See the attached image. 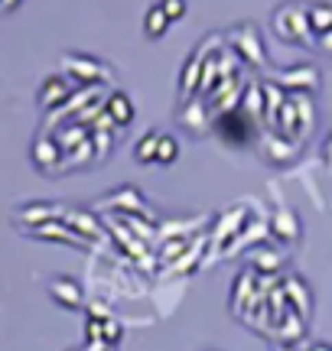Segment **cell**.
<instances>
[{
  "mask_svg": "<svg viewBox=\"0 0 332 351\" xmlns=\"http://www.w3.org/2000/svg\"><path fill=\"white\" fill-rule=\"evenodd\" d=\"M274 29H277V36L287 39V43H307V39H303L309 33L307 7H303L300 0H290V3L277 7V13H274Z\"/></svg>",
  "mask_w": 332,
  "mask_h": 351,
  "instance_id": "obj_1",
  "label": "cell"
},
{
  "mask_svg": "<svg viewBox=\"0 0 332 351\" xmlns=\"http://www.w3.org/2000/svg\"><path fill=\"white\" fill-rule=\"evenodd\" d=\"M49 293L56 302H62L65 309H75L78 302H82V289H78V283H72V280H65V276H59V280H52L49 283Z\"/></svg>",
  "mask_w": 332,
  "mask_h": 351,
  "instance_id": "obj_2",
  "label": "cell"
},
{
  "mask_svg": "<svg viewBox=\"0 0 332 351\" xmlns=\"http://www.w3.org/2000/svg\"><path fill=\"white\" fill-rule=\"evenodd\" d=\"M166 29H169V16H166V13L160 10V3H156V7H150L147 16H143V33L150 39H160V36H166Z\"/></svg>",
  "mask_w": 332,
  "mask_h": 351,
  "instance_id": "obj_3",
  "label": "cell"
},
{
  "mask_svg": "<svg viewBox=\"0 0 332 351\" xmlns=\"http://www.w3.org/2000/svg\"><path fill=\"white\" fill-rule=\"evenodd\" d=\"M307 16H309V29H316V33L332 29V3H309Z\"/></svg>",
  "mask_w": 332,
  "mask_h": 351,
  "instance_id": "obj_4",
  "label": "cell"
},
{
  "mask_svg": "<svg viewBox=\"0 0 332 351\" xmlns=\"http://www.w3.org/2000/svg\"><path fill=\"white\" fill-rule=\"evenodd\" d=\"M108 114H111V121H115V124L124 127V124L134 121V104L117 91V95H111V101H108Z\"/></svg>",
  "mask_w": 332,
  "mask_h": 351,
  "instance_id": "obj_5",
  "label": "cell"
},
{
  "mask_svg": "<svg viewBox=\"0 0 332 351\" xmlns=\"http://www.w3.org/2000/svg\"><path fill=\"white\" fill-rule=\"evenodd\" d=\"M156 150H160V134H147V137L137 143L134 156H137L141 163H154V160H156Z\"/></svg>",
  "mask_w": 332,
  "mask_h": 351,
  "instance_id": "obj_6",
  "label": "cell"
},
{
  "mask_svg": "<svg viewBox=\"0 0 332 351\" xmlns=\"http://www.w3.org/2000/svg\"><path fill=\"white\" fill-rule=\"evenodd\" d=\"M176 160V140L169 134H160V150H156V163H173Z\"/></svg>",
  "mask_w": 332,
  "mask_h": 351,
  "instance_id": "obj_7",
  "label": "cell"
},
{
  "mask_svg": "<svg viewBox=\"0 0 332 351\" xmlns=\"http://www.w3.org/2000/svg\"><path fill=\"white\" fill-rule=\"evenodd\" d=\"M160 10L169 16V23H176L186 16V0H160Z\"/></svg>",
  "mask_w": 332,
  "mask_h": 351,
  "instance_id": "obj_8",
  "label": "cell"
},
{
  "mask_svg": "<svg viewBox=\"0 0 332 351\" xmlns=\"http://www.w3.org/2000/svg\"><path fill=\"white\" fill-rule=\"evenodd\" d=\"M326 56H332V29H326V33H320V43H316Z\"/></svg>",
  "mask_w": 332,
  "mask_h": 351,
  "instance_id": "obj_9",
  "label": "cell"
},
{
  "mask_svg": "<svg viewBox=\"0 0 332 351\" xmlns=\"http://www.w3.org/2000/svg\"><path fill=\"white\" fill-rule=\"evenodd\" d=\"M20 3H23V0H0V13H13Z\"/></svg>",
  "mask_w": 332,
  "mask_h": 351,
  "instance_id": "obj_10",
  "label": "cell"
},
{
  "mask_svg": "<svg viewBox=\"0 0 332 351\" xmlns=\"http://www.w3.org/2000/svg\"><path fill=\"white\" fill-rule=\"evenodd\" d=\"M322 156H326V163H332V134L326 137V143H322Z\"/></svg>",
  "mask_w": 332,
  "mask_h": 351,
  "instance_id": "obj_11",
  "label": "cell"
}]
</instances>
